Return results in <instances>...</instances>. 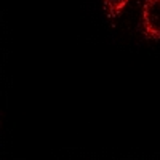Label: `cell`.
<instances>
[{
	"mask_svg": "<svg viewBox=\"0 0 160 160\" xmlns=\"http://www.w3.org/2000/svg\"><path fill=\"white\" fill-rule=\"evenodd\" d=\"M142 31L152 40H160V0H144Z\"/></svg>",
	"mask_w": 160,
	"mask_h": 160,
	"instance_id": "6da1fadb",
	"label": "cell"
},
{
	"mask_svg": "<svg viewBox=\"0 0 160 160\" xmlns=\"http://www.w3.org/2000/svg\"><path fill=\"white\" fill-rule=\"evenodd\" d=\"M128 0H104L106 10H108V16L109 18H115L120 15V11L123 10V7L127 5Z\"/></svg>",
	"mask_w": 160,
	"mask_h": 160,
	"instance_id": "7a4b0ae2",
	"label": "cell"
}]
</instances>
